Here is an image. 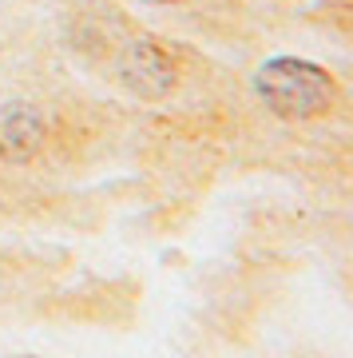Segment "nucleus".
Returning <instances> with one entry per match:
<instances>
[{
  "label": "nucleus",
  "mask_w": 353,
  "mask_h": 358,
  "mask_svg": "<svg viewBox=\"0 0 353 358\" xmlns=\"http://www.w3.org/2000/svg\"><path fill=\"white\" fill-rule=\"evenodd\" d=\"M258 96L278 115L306 120V115L326 112L338 96V88H333L326 68L310 64V60H270L258 72Z\"/></svg>",
  "instance_id": "f257e3e1"
}]
</instances>
